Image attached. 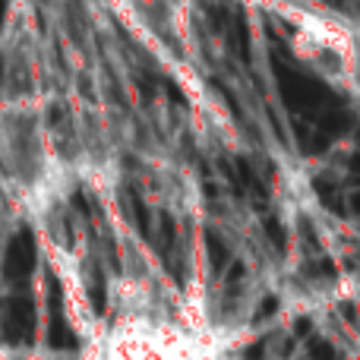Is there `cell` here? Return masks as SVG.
<instances>
[{
    "label": "cell",
    "mask_w": 360,
    "mask_h": 360,
    "mask_svg": "<svg viewBox=\"0 0 360 360\" xmlns=\"http://www.w3.org/2000/svg\"><path fill=\"white\" fill-rule=\"evenodd\" d=\"M272 10L285 16L291 25V51L313 70L316 76H326L329 82L342 89H354L357 70V48H354V25L332 13H319L310 6H294L278 0H266Z\"/></svg>",
    "instance_id": "6da1fadb"
}]
</instances>
